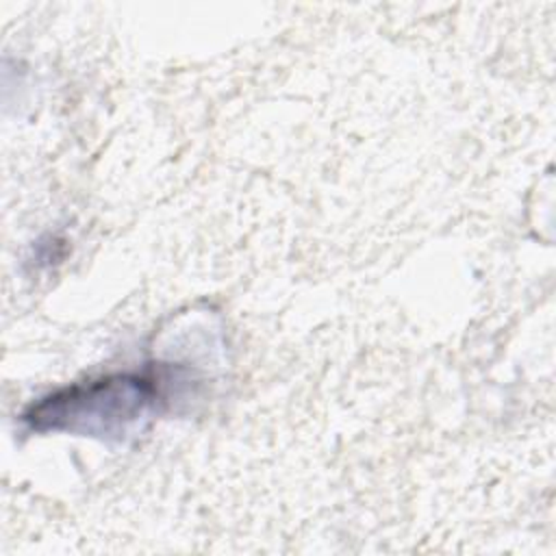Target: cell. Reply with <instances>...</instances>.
<instances>
[{"mask_svg": "<svg viewBox=\"0 0 556 556\" xmlns=\"http://www.w3.org/2000/svg\"><path fill=\"white\" fill-rule=\"evenodd\" d=\"M165 402L161 376L152 371L111 374L63 387L22 415L35 432H72L124 441Z\"/></svg>", "mask_w": 556, "mask_h": 556, "instance_id": "obj_1", "label": "cell"}]
</instances>
